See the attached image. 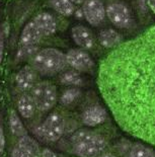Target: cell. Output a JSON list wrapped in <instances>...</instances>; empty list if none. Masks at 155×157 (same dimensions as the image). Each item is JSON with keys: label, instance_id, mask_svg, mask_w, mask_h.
I'll list each match as a JSON object with an SVG mask.
<instances>
[{"label": "cell", "instance_id": "83f0119b", "mask_svg": "<svg viewBox=\"0 0 155 157\" xmlns=\"http://www.w3.org/2000/svg\"><path fill=\"white\" fill-rule=\"evenodd\" d=\"M2 51H3V45L1 41V36H0V59H1V57H2Z\"/></svg>", "mask_w": 155, "mask_h": 157}, {"label": "cell", "instance_id": "7c38bea8", "mask_svg": "<svg viewBox=\"0 0 155 157\" xmlns=\"http://www.w3.org/2000/svg\"><path fill=\"white\" fill-rule=\"evenodd\" d=\"M107 112L102 106H91L83 113L82 121L89 127H95L103 124L107 119Z\"/></svg>", "mask_w": 155, "mask_h": 157}, {"label": "cell", "instance_id": "ba28073f", "mask_svg": "<svg viewBox=\"0 0 155 157\" xmlns=\"http://www.w3.org/2000/svg\"><path fill=\"white\" fill-rule=\"evenodd\" d=\"M67 63L77 71H89L94 66L93 60L83 50H70L66 55Z\"/></svg>", "mask_w": 155, "mask_h": 157}, {"label": "cell", "instance_id": "7a4b0ae2", "mask_svg": "<svg viewBox=\"0 0 155 157\" xmlns=\"http://www.w3.org/2000/svg\"><path fill=\"white\" fill-rule=\"evenodd\" d=\"M74 152L81 157H96L102 154L107 146L106 140L94 132L79 130L71 137Z\"/></svg>", "mask_w": 155, "mask_h": 157}, {"label": "cell", "instance_id": "d4e9b609", "mask_svg": "<svg viewBox=\"0 0 155 157\" xmlns=\"http://www.w3.org/2000/svg\"><path fill=\"white\" fill-rule=\"evenodd\" d=\"M41 157H57V155L53 151L49 149H44L43 152L41 153Z\"/></svg>", "mask_w": 155, "mask_h": 157}, {"label": "cell", "instance_id": "f1b7e54d", "mask_svg": "<svg viewBox=\"0 0 155 157\" xmlns=\"http://www.w3.org/2000/svg\"><path fill=\"white\" fill-rule=\"evenodd\" d=\"M99 157H116V156H114L112 153H104V154H100Z\"/></svg>", "mask_w": 155, "mask_h": 157}, {"label": "cell", "instance_id": "9a60e30c", "mask_svg": "<svg viewBox=\"0 0 155 157\" xmlns=\"http://www.w3.org/2000/svg\"><path fill=\"white\" fill-rule=\"evenodd\" d=\"M17 106H18V111L21 113V115L25 119H29V118H31V117H33L37 108L33 98L28 94H23L21 96V98H19L18 103H17Z\"/></svg>", "mask_w": 155, "mask_h": 157}, {"label": "cell", "instance_id": "8fae6325", "mask_svg": "<svg viewBox=\"0 0 155 157\" xmlns=\"http://www.w3.org/2000/svg\"><path fill=\"white\" fill-rule=\"evenodd\" d=\"M37 73L31 66H25L16 75V84L22 90H29L36 85Z\"/></svg>", "mask_w": 155, "mask_h": 157}, {"label": "cell", "instance_id": "cb8c5ba5", "mask_svg": "<svg viewBox=\"0 0 155 157\" xmlns=\"http://www.w3.org/2000/svg\"><path fill=\"white\" fill-rule=\"evenodd\" d=\"M4 146H5V137H4V133H3L2 127L0 125V152H2L4 150Z\"/></svg>", "mask_w": 155, "mask_h": 157}, {"label": "cell", "instance_id": "44dd1931", "mask_svg": "<svg viewBox=\"0 0 155 157\" xmlns=\"http://www.w3.org/2000/svg\"><path fill=\"white\" fill-rule=\"evenodd\" d=\"M80 95V91L76 88H70L67 89L61 96V102L63 105H68L72 103L74 101H76L77 98Z\"/></svg>", "mask_w": 155, "mask_h": 157}, {"label": "cell", "instance_id": "3957f363", "mask_svg": "<svg viewBox=\"0 0 155 157\" xmlns=\"http://www.w3.org/2000/svg\"><path fill=\"white\" fill-rule=\"evenodd\" d=\"M33 68L44 75H52L66 67V55L54 48H46L38 51L32 59Z\"/></svg>", "mask_w": 155, "mask_h": 157}, {"label": "cell", "instance_id": "9c48e42d", "mask_svg": "<svg viewBox=\"0 0 155 157\" xmlns=\"http://www.w3.org/2000/svg\"><path fill=\"white\" fill-rule=\"evenodd\" d=\"M71 36L75 44L81 47L82 49L89 50L94 45L93 34L88 28H86L84 25H74L71 29Z\"/></svg>", "mask_w": 155, "mask_h": 157}, {"label": "cell", "instance_id": "8992f818", "mask_svg": "<svg viewBox=\"0 0 155 157\" xmlns=\"http://www.w3.org/2000/svg\"><path fill=\"white\" fill-rule=\"evenodd\" d=\"M106 13L107 15V18L117 28L126 29L132 22L130 10L123 3H112V4H110L106 8Z\"/></svg>", "mask_w": 155, "mask_h": 157}, {"label": "cell", "instance_id": "5bb4252c", "mask_svg": "<svg viewBox=\"0 0 155 157\" xmlns=\"http://www.w3.org/2000/svg\"><path fill=\"white\" fill-rule=\"evenodd\" d=\"M99 44L104 48H114L120 45L123 41V36L114 29H106L99 34Z\"/></svg>", "mask_w": 155, "mask_h": 157}, {"label": "cell", "instance_id": "277c9868", "mask_svg": "<svg viewBox=\"0 0 155 157\" xmlns=\"http://www.w3.org/2000/svg\"><path fill=\"white\" fill-rule=\"evenodd\" d=\"M32 98L40 111H49L57 101L56 87L48 81L37 83L33 87Z\"/></svg>", "mask_w": 155, "mask_h": 157}, {"label": "cell", "instance_id": "5b68a950", "mask_svg": "<svg viewBox=\"0 0 155 157\" xmlns=\"http://www.w3.org/2000/svg\"><path fill=\"white\" fill-rule=\"evenodd\" d=\"M65 129L64 120L59 113H53L48 116L40 128V133L49 141H57L62 137Z\"/></svg>", "mask_w": 155, "mask_h": 157}, {"label": "cell", "instance_id": "30bf717a", "mask_svg": "<svg viewBox=\"0 0 155 157\" xmlns=\"http://www.w3.org/2000/svg\"><path fill=\"white\" fill-rule=\"evenodd\" d=\"M33 21L38 26V29L42 33L43 36H48L55 34L57 29V25L53 15H51L50 13L48 12L40 13V14L35 16Z\"/></svg>", "mask_w": 155, "mask_h": 157}, {"label": "cell", "instance_id": "4fadbf2b", "mask_svg": "<svg viewBox=\"0 0 155 157\" xmlns=\"http://www.w3.org/2000/svg\"><path fill=\"white\" fill-rule=\"evenodd\" d=\"M42 36V33L40 32L35 22L32 21L26 23L22 29L21 36V46H33L40 42Z\"/></svg>", "mask_w": 155, "mask_h": 157}, {"label": "cell", "instance_id": "484cf974", "mask_svg": "<svg viewBox=\"0 0 155 157\" xmlns=\"http://www.w3.org/2000/svg\"><path fill=\"white\" fill-rule=\"evenodd\" d=\"M143 2H144V4L148 6L153 12H155V0H143Z\"/></svg>", "mask_w": 155, "mask_h": 157}, {"label": "cell", "instance_id": "e0dca14e", "mask_svg": "<svg viewBox=\"0 0 155 157\" xmlns=\"http://www.w3.org/2000/svg\"><path fill=\"white\" fill-rule=\"evenodd\" d=\"M50 4L57 12H59L60 14L64 16L72 15L75 11L74 4L69 0H51Z\"/></svg>", "mask_w": 155, "mask_h": 157}, {"label": "cell", "instance_id": "52a82bcc", "mask_svg": "<svg viewBox=\"0 0 155 157\" xmlns=\"http://www.w3.org/2000/svg\"><path fill=\"white\" fill-rule=\"evenodd\" d=\"M82 13L89 25H99L106 17V8L100 0H85L82 6Z\"/></svg>", "mask_w": 155, "mask_h": 157}, {"label": "cell", "instance_id": "d6986e66", "mask_svg": "<svg viewBox=\"0 0 155 157\" xmlns=\"http://www.w3.org/2000/svg\"><path fill=\"white\" fill-rule=\"evenodd\" d=\"M63 84L65 85H74V86H80L82 85V78L80 74L77 71H67L64 74L61 75L60 78Z\"/></svg>", "mask_w": 155, "mask_h": 157}, {"label": "cell", "instance_id": "4316f807", "mask_svg": "<svg viewBox=\"0 0 155 157\" xmlns=\"http://www.w3.org/2000/svg\"><path fill=\"white\" fill-rule=\"evenodd\" d=\"M69 1L72 2L73 4H83L85 0H69Z\"/></svg>", "mask_w": 155, "mask_h": 157}, {"label": "cell", "instance_id": "6da1fadb", "mask_svg": "<svg viewBox=\"0 0 155 157\" xmlns=\"http://www.w3.org/2000/svg\"><path fill=\"white\" fill-rule=\"evenodd\" d=\"M99 86L121 128L155 146V48L114 54L100 70Z\"/></svg>", "mask_w": 155, "mask_h": 157}, {"label": "cell", "instance_id": "ac0fdd59", "mask_svg": "<svg viewBox=\"0 0 155 157\" xmlns=\"http://www.w3.org/2000/svg\"><path fill=\"white\" fill-rule=\"evenodd\" d=\"M9 125H10L11 132L15 136L22 137L26 135V130L25 126L22 125L21 119L18 118V116L16 115L14 111H12L9 115Z\"/></svg>", "mask_w": 155, "mask_h": 157}, {"label": "cell", "instance_id": "7402d4cb", "mask_svg": "<svg viewBox=\"0 0 155 157\" xmlns=\"http://www.w3.org/2000/svg\"><path fill=\"white\" fill-rule=\"evenodd\" d=\"M37 51H38V48L36 47V45L33 46H21V49L18 50L17 53V57L19 59H25L29 58V57H33L36 55Z\"/></svg>", "mask_w": 155, "mask_h": 157}, {"label": "cell", "instance_id": "ffe728a7", "mask_svg": "<svg viewBox=\"0 0 155 157\" xmlns=\"http://www.w3.org/2000/svg\"><path fill=\"white\" fill-rule=\"evenodd\" d=\"M129 157H155V152L142 144H135L130 150Z\"/></svg>", "mask_w": 155, "mask_h": 157}, {"label": "cell", "instance_id": "2e32d148", "mask_svg": "<svg viewBox=\"0 0 155 157\" xmlns=\"http://www.w3.org/2000/svg\"><path fill=\"white\" fill-rule=\"evenodd\" d=\"M18 146L22 150L28 153L31 157H39L41 156V151H40V146L32 137L28 135L22 136L18 141Z\"/></svg>", "mask_w": 155, "mask_h": 157}, {"label": "cell", "instance_id": "603a6c76", "mask_svg": "<svg viewBox=\"0 0 155 157\" xmlns=\"http://www.w3.org/2000/svg\"><path fill=\"white\" fill-rule=\"evenodd\" d=\"M12 157H31L25 150H22L21 147L17 146L13 149L12 151Z\"/></svg>", "mask_w": 155, "mask_h": 157}]
</instances>
